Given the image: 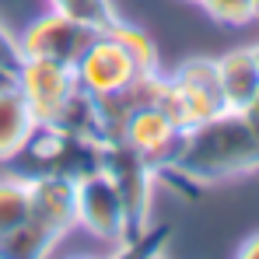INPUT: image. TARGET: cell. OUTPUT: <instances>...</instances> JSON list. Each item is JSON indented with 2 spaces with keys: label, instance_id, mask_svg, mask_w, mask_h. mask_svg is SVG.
Instances as JSON below:
<instances>
[{
  "label": "cell",
  "instance_id": "6da1fadb",
  "mask_svg": "<svg viewBox=\"0 0 259 259\" xmlns=\"http://www.w3.org/2000/svg\"><path fill=\"white\" fill-rule=\"evenodd\" d=\"M165 168L196 186H214L259 172V123L249 112H221L182 133Z\"/></svg>",
  "mask_w": 259,
  "mask_h": 259
},
{
  "label": "cell",
  "instance_id": "7a4b0ae2",
  "mask_svg": "<svg viewBox=\"0 0 259 259\" xmlns=\"http://www.w3.org/2000/svg\"><path fill=\"white\" fill-rule=\"evenodd\" d=\"M154 109H161L182 133L221 116L224 102L217 84V56H189L172 74H165V88Z\"/></svg>",
  "mask_w": 259,
  "mask_h": 259
},
{
  "label": "cell",
  "instance_id": "3957f363",
  "mask_svg": "<svg viewBox=\"0 0 259 259\" xmlns=\"http://www.w3.org/2000/svg\"><path fill=\"white\" fill-rule=\"evenodd\" d=\"M74 203H77V231L91 235L95 242L116 245L130 235L123 196L102 168H91L81 179H74Z\"/></svg>",
  "mask_w": 259,
  "mask_h": 259
},
{
  "label": "cell",
  "instance_id": "277c9868",
  "mask_svg": "<svg viewBox=\"0 0 259 259\" xmlns=\"http://www.w3.org/2000/svg\"><path fill=\"white\" fill-rule=\"evenodd\" d=\"M95 32L98 28H91V25L63 14V11H56V7H46L42 14H35L14 39H18V56L56 60V63L74 67Z\"/></svg>",
  "mask_w": 259,
  "mask_h": 259
},
{
  "label": "cell",
  "instance_id": "5b68a950",
  "mask_svg": "<svg viewBox=\"0 0 259 259\" xmlns=\"http://www.w3.org/2000/svg\"><path fill=\"white\" fill-rule=\"evenodd\" d=\"M98 168L116 182V189H119V196H123V207H126L130 231L147 228L151 207H154V189H158V172H154L137 151H130L123 140L102 144Z\"/></svg>",
  "mask_w": 259,
  "mask_h": 259
},
{
  "label": "cell",
  "instance_id": "8992f818",
  "mask_svg": "<svg viewBox=\"0 0 259 259\" xmlns=\"http://www.w3.org/2000/svg\"><path fill=\"white\" fill-rule=\"evenodd\" d=\"M14 88L25 98L28 112L35 116V123H56L63 105L74 98L77 77L74 67L56 63V60H35V56H21L14 67Z\"/></svg>",
  "mask_w": 259,
  "mask_h": 259
},
{
  "label": "cell",
  "instance_id": "52a82bcc",
  "mask_svg": "<svg viewBox=\"0 0 259 259\" xmlns=\"http://www.w3.org/2000/svg\"><path fill=\"white\" fill-rule=\"evenodd\" d=\"M74 77L77 88L91 98H105V95H119L126 91L130 81L137 77V63L130 60V53L116 42L105 28H98L84 46V53L74 63Z\"/></svg>",
  "mask_w": 259,
  "mask_h": 259
},
{
  "label": "cell",
  "instance_id": "ba28073f",
  "mask_svg": "<svg viewBox=\"0 0 259 259\" xmlns=\"http://www.w3.org/2000/svg\"><path fill=\"white\" fill-rule=\"evenodd\" d=\"M179 140H182V130L175 126L161 109H154V105L133 109L126 126H123V144H126L130 151H137L154 172H161L172 161Z\"/></svg>",
  "mask_w": 259,
  "mask_h": 259
},
{
  "label": "cell",
  "instance_id": "9c48e42d",
  "mask_svg": "<svg viewBox=\"0 0 259 259\" xmlns=\"http://www.w3.org/2000/svg\"><path fill=\"white\" fill-rule=\"evenodd\" d=\"M28 196H32V217L56 228L60 235L77 231V203H74V179L60 172H35L28 175Z\"/></svg>",
  "mask_w": 259,
  "mask_h": 259
},
{
  "label": "cell",
  "instance_id": "30bf717a",
  "mask_svg": "<svg viewBox=\"0 0 259 259\" xmlns=\"http://www.w3.org/2000/svg\"><path fill=\"white\" fill-rule=\"evenodd\" d=\"M217 84L224 112H249L259 98V53L256 46H238L217 56Z\"/></svg>",
  "mask_w": 259,
  "mask_h": 259
},
{
  "label": "cell",
  "instance_id": "8fae6325",
  "mask_svg": "<svg viewBox=\"0 0 259 259\" xmlns=\"http://www.w3.org/2000/svg\"><path fill=\"white\" fill-rule=\"evenodd\" d=\"M35 116L28 112L18 88H0V165L21 158L35 133Z\"/></svg>",
  "mask_w": 259,
  "mask_h": 259
},
{
  "label": "cell",
  "instance_id": "7c38bea8",
  "mask_svg": "<svg viewBox=\"0 0 259 259\" xmlns=\"http://www.w3.org/2000/svg\"><path fill=\"white\" fill-rule=\"evenodd\" d=\"M63 238L67 235L42 224L39 217H28L7 235H0V259H53Z\"/></svg>",
  "mask_w": 259,
  "mask_h": 259
},
{
  "label": "cell",
  "instance_id": "4fadbf2b",
  "mask_svg": "<svg viewBox=\"0 0 259 259\" xmlns=\"http://www.w3.org/2000/svg\"><path fill=\"white\" fill-rule=\"evenodd\" d=\"M105 32L130 53V60L137 63V74H154V70H161L158 46H154V39H151L140 25H130V21H123V18H116V21L105 25Z\"/></svg>",
  "mask_w": 259,
  "mask_h": 259
},
{
  "label": "cell",
  "instance_id": "5bb4252c",
  "mask_svg": "<svg viewBox=\"0 0 259 259\" xmlns=\"http://www.w3.org/2000/svg\"><path fill=\"white\" fill-rule=\"evenodd\" d=\"M32 217L28 175H0V235Z\"/></svg>",
  "mask_w": 259,
  "mask_h": 259
},
{
  "label": "cell",
  "instance_id": "9a60e30c",
  "mask_svg": "<svg viewBox=\"0 0 259 259\" xmlns=\"http://www.w3.org/2000/svg\"><path fill=\"white\" fill-rule=\"evenodd\" d=\"M49 7H56V11H63V14H70V18L84 21L91 28H105L109 21L119 18L116 0H49Z\"/></svg>",
  "mask_w": 259,
  "mask_h": 259
},
{
  "label": "cell",
  "instance_id": "2e32d148",
  "mask_svg": "<svg viewBox=\"0 0 259 259\" xmlns=\"http://www.w3.org/2000/svg\"><path fill=\"white\" fill-rule=\"evenodd\" d=\"M207 18H214L224 28H245L256 21V4L252 0H196Z\"/></svg>",
  "mask_w": 259,
  "mask_h": 259
},
{
  "label": "cell",
  "instance_id": "e0dca14e",
  "mask_svg": "<svg viewBox=\"0 0 259 259\" xmlns=\"http://www.w3.org/2000/svg\"><path fill=\"white\" fill-rule=\"evenodd\" d=\"M0 60L4 63H18L21 56H18V39H14V32L0 21Z\"/></svg>",
  "mask_w": 259,
  "mask_h": 259
},
{
  "label": "cell",
  "instance_id": "ac0fdd59",
  "mask_svg": "<svg viewBox=\"0 0 259 259\" xmlns=\"http://www.w3.org/2000/svg\"><path fill=\"white\" fill-rule=\"evenodd\" d=\"M235 259H259V231H256V235H249V238L238 245Z\"/></svg>",
  "mask_w": 259,
  "mask_h": 259
},
{
  "label": "cell",
  "instance_id": "d6986e66",
  "mask_svg": "<svg viewBox=\"0 0 259 259\" xmlns=\"http://www.w3.org/2000/svg\"><path fill=\"white\" fill-rule=\"evenodd\" d=\"M14 67L18 63H4L0 60V88H14Z\"/></svg>",
  "mask_w": 259,
  "mask_h": 259
},
{
  "label": "cell",
  "instance_id": "ffe728a7",
  "mask_svg": "<svg viewBox=\"0 0 259 259\" xmlns=\"http://www.w3.org/2000/svg\"><path fill=\"white\" fill-rule=\"evenodd\" d=\"M63 259H105V256H95V252H70V256Z\"/></svg>",
  "mask_w": 259,
  "mask_h": 259
},
{
  "label": "cell",
  "instance_id": "44dd1931",
  "mask_svg": "<svg viewBox=\"0 0 259 259\" xmlns=\"http://www.w3.org/2000/svg\"><path fill=\"white\" fill-rule=\"evenodd\" d=\"M249 116H252V119H256V123H259V98H256V102H252V105H249Z\"/></svg>",
  "mask_w": 259,
  "mask_h": 259
},
{
  "label": "cell",
  "instance_id": "7402d4cb",
  "mask_svg": "<svg viewBox=\"0 0 259 259\" xmlns=\"http://www.w3.org/2000/svg\"><path fill=\"white\" fill-rule=\"evenodd\" d=\"M252 4H256V21H259V0H252Z\"/></svg>",
  "mask_w": 259,
  "mask_h": 259
},
{
  "label": "cell",
  "instance_id": "603a6c76",
  "mask_svg": "<svg viewBox=\"0 0 259 259\" xmlns=\"http://www.w3.org/2000/svg\"><path fill=\"white\" fill-rule=\"evenodd\" d=\"M154 259H168V256H165V252H161V256H154Z\"/></svg>",
  "mask_w": 259,
  "mask_h": 259
},
{
  "label": "cell",
  "instance_id": "cb8c5ba5",
  "mask_svg": "<svg viewBox=\"0 0 259 259\" xmlns=\"http://www.w3.org/2000/svg\"><path fill=\"white\" fill-rule=\"evenodd\" d=\"M256 53H259V42H256Z\"/></svg>",
  "mask_w": 259,
  "mask_h": 259
},
{
  "label": "cell",
  "instance_id": "d4e9b609",
  "mask_svg": "<svg viewBox=\"0 0 259 259\" xmlns=\"http://www.w3.org/2000/svg\"><path fill=\"white\" fill-rule=\"evenodd\" d=\"M193 4H196V0H193Z\"/></svg>",
  "mask_w": 259,
  "mask_h": 259
}]
</instances>
